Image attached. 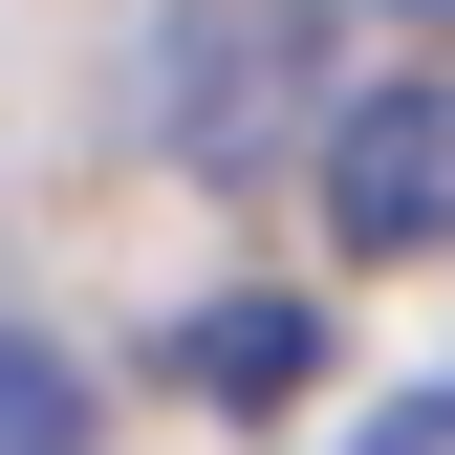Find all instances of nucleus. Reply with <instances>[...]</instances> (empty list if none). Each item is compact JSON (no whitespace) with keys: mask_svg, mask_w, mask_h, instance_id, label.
<instances>
[{"mask_svg":"<svg viewBox=\"0 0 455 455\" xmlns=\"http://www.w3.org/2000/svg\"><path fill=\"white\" fill-rule=\"evenodd\" d=\"M325 239H347V260L455 239V66H412V87H347V108H325Z\"/></svg>","mask_w":455,"mask_h":455,"instance_id":"obj_1","label":"nucleus"},{"mask_svg":"<svg viewBox=\"0 0 455 455\" xmlns=\"http://www.w3.org/2000/svg\"><path fill=\"white\" fill-rule=\"evenodd\" d=\"M0 455H87V412H66V369H44V347H0Z\"/></svg>","mask_w":455,"mask_h":455,"instance_id":"obj_2","label":"nucleus"},{"mask_svg":"<svg viewBox=\"0 0 455 455\" xmlns=\"http://www.w3.org/2000/svg\"><path fill=\"white\" fill-rule=\"evenodd\" d=\"M347 455H455V390H390V412H369Z\"/></svg>","mask_w":455,"mask_h":455,"instance_id":"obj_3","label":"nucleus"}]
</instances>
